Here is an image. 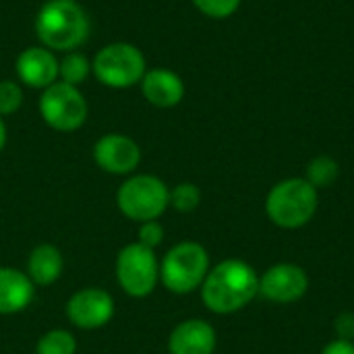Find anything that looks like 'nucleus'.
<instances>
[{"mask_svg": "<svg viewBox=\"0 0 354 354\" xmlns=\"http://www.w3.org/2000/svg\"><path fill=\"white\" fill-rule=\"evenodd\" d=\"M116 203L129 220L151 222L158 220L170 205V191L158 176L137 174L120 185Z\"/></svg>", "mask_w": 354, "mask_h": 354, "instance_id": "obj_6", "label": "nucleus"}, {"mask_svg": "<svg viewBox=\"0 0 354 354\" xmlns=\"http://www.w3.org/2000/svg\"><path fill=\"white\" fill-rule=\"evenodd\" d=\"M143 97L156 108H174L185 97L183 79L168 68H149L141 79Z\"/></svg>", "mask_w": 354, "mask_h": 354, "instance_id": "obj_14", "label": "nucleus"}, {"mask_svg": "<svg viewBox=\"0 0 354 354\" xmlns=\"http://www.w3.org/2000/svg\"><path fill=\"white\" fill-rule=\"evenodd\" d=\"M89 75H91V62L85 54L77 50L66 52V56L58 62V79L62 83L79 87Z\"/></svg>", "mask_w": 354, "mask_h": 354, "instance_id": "obj_17", "label": "nucleus"}, {"mask_svg": "<svg viewBox=\"0 0 354 354\" xmlns=\"http://www.w3.org/2000/svg\"><path fill=\"white\" fill-rule=\"evenodd\" d=\"M307 290H309L307 272L295 263L272 266L259 278V292L274 303H282V305L297 303L307 295Z\"/></svg>", "mask_w": 354, "mask_h": 354, "instance_id": "obj_9", "label": "nucleus"}, {"mask_svg": "<svg viewBox=\"0 0 354 354\" xmlns=\"http://www.w3.org/2000/svg\"><path fill=\"white\" fill-rule=\"evenodd\" d=\"M338 176H340L338 162L332 156H317L309 162L305 180L313 185L315 189H326V187H332Z\"/></svg>", "mask_w": 354, "mask_h": 354, "instance_id": "obj_18", "label": "nucleus"}, {"mask_svg": "<svg viewBox=\"0 0 354 354\" xmlns=\"http://www.w3.org/2000/svg\"><path fill=\"white\" fill-rule=\"evenodd\" d=\"M193 4L209 19H228L239 10L241 0H193Z\"/></svg>", "mask_w": 354, "mask_h": 354, "instance_id": "obj_22", "label": "nucleus"}, {"mask_svg": "<svg viewBox=\"0 0 354 354\" xmlns=\"http://www.w3.org/2000/svg\"><path fill=\"white\" fill-rule=\"evenodd\" d=\"M164 239V226L156 220L151 222H141L139 226V243L149 247V249H156Z\"/></svg>", "mask_w": 354, "mask_h": 354, "instance_id": "obj_23", "label": "nucleus"}, {"mask_svg": "<svg viewBox=\"0 0 354 354\" xmlns=\"http://www.w3.org/2000/svg\"><path fill=\"white\" fill-rule=\"evenodd\" d=\"M201 203V191L193 183H180L170 191V205L180 214H191Z\"/></svg>", "mask_w": 354, "mask_h": 354, "instance_id": "obj_20", "label": "nucleus"}, {"mask_svg": "<svg viewBox=\"0 0 354 354\" xmlns=\"http://www.w3.org/2000/svg\"><path fill=\"white\" fill-rule=\"evenodd\" d=\"M93 160L110 174H131L141 162V149L131 137L108 133L93 145Z\"/></svg>", "mask_w": 354, "mask_h": 354, "instance_id": "obj_11", "label": "nucleus"}, {"mask_svg": "<svg viewBox=\"0 0 354 354\" xmlns=\"http://www.w3.org/2000/svg\"><path fill=\"white\" fill-rule=\"evenodd\" d=\"M37 354H75L77 353V342L75 336L66 330H52L44 334L37 342Z\"/></svg>", "mask_w": 354, "mask_h": 354, "instance_id": "obj_19", "label": "nucleus"}, {"mask_svg": "<svg viewBox=\"0 0 354 354\" xmlns=\"http://www.w3.org/2000/svg\"><path fill=\"white\" fill-rule=\"evenodd\" d=\"M116 280L129 297H149L160 280V266L153 249L141 243L127 245L116 257Z\"/></svg>", "mask_w": 354, "mask_h": 354, "instance_id": "obj_8", "label": "nucleus"}, {"mask_svg": "<svg viewBox=\"0 0 354 354\" xmlns=\"http://www.w3.org/2000/svg\"><path fill=\"white\" fill-rule=\"evenodd\" d=\"M23 104V89L19 83L4 79L0 81V116H10L15 114Z\"/></svg>", "mask_w": 354, "mask_h": 354, "instance_id": "obj_21", "label": "nucleus"}, {"mask_svg": "<svg viewBox=\"0 0 354 354\" xmlns=\"http://www.w3.org/2000/svg\"><path fill=\"white\" fill-rule=\"evenodd\" d=\"M39 114L50 129L58 133H73L87 120V102L79 87L56 81L41 91Z\"/></svg>", "mask_w": 354, "mask_h": 354, "instance_id": "obj_7", "label": "nucleus"}, {"mask_svg": "<svg viewBox=\"0 0 354 354\" xmlns=\"http://www.w3.org/2000/svg\"><path fill=\"white\" fill-rule=\"evenodd\" d=\"M66 315L81 330L104 328L114 317V299L102 288H83L68 299Z\"/></svg>", "mask_w": 354, "mask_h": 354, "instance_id": "obj_10", "label": "nucleus"}, {"mask_svg": "<svg viewBox=\"0 0 354 354\" xmlns=\"http://www.w3.org/2000/svg\"><path fill=\"white\" fill-rule=\"evenodd\" d=\"M15 71L33 89H46L58 81V60L48 48H25L17 56Z\"/></svg>", "mask_w": 354, "mask_h": 354, "instance_id": "obj_12", "label": "nucleus"}, {"mask_svg": "<svg viewBox=\"0 0 354 354\" xmlns=\"http://www.w3.org/2000/svg\"><path fill=\"white\" fill-rule=\"evenodd\" d=\"M319 195L305 178H288L272 187L266 199L268 218L284 230H297L311 222L317 212Z\"/></svg>", "mask_w": 354, "mask_h": 354, "instance_id": "obj_3", "label": "nucleus"}, {"mask_svg": "<svg viewBox=\"0 0 354 354\" xmlns=\"http://www.w3.org/2000/svg\"><path fill=\"white\" fill-rule=\"evenodd\" d=\"M259 292L255 270L241 259H226L207 272L201 284L203 305L218 315H230L245 309Z\"/></svg>", "mask_w": 354, "mask_h": 354, "instance_id": "obj_1", "label": "nucleus"}, {"mask_svg": "<svg viewBox=\"0 0 354 354\" xmlns=\"http://www.w3.org/2000/svg\"><path fill=\"white\" fill-rule=\"evenodd\" d=\"M35 284L27 274L15 268H0V315H12L27 309L35 297Z\"/></svg>", "mask_w": 354, "mask_h": 354, "instance_id": "obj_15", "label": "nucleus"}, {"mask_svg": "<svg viewBox=\"0 0 354 354\" xmlns=\"http://www.w3.org/2000/svg\"><path fill=\"white\" fill-rule=\"evenodd\" d=\"M322 354H354V344L351 340H334V342H330Z\"/></svg>", "mask_w": 354, "mask_h": 354, "instance_id": "obj_25", "label": "nucleus"}, {"mask_svg": "<svg viewBox=\"0 0 354 354\" xmlns=\"http://www.w3.org/2000/svg\"><path fill=\"white\" fill-rule=\"evenodd\" d=\"M35 33L44 48L73 52L87 39L89 19L75 0H48L37 12Z\"/></svg>", "mask_w": 354, "mask_h": 354, "instance_id": "obj_2", "label": "nucleus"}, {"mask_svg": "<svg viewBox=\"0 0 354 354\" xmlns=\"http://www.w3.org/2000/svg\"><path fill=\"white\" fill-rule=\"evenodd\" d=\"M334 328H336V334L340 336V340H351L354 338V315L353 313H342L336 317L334 322Z\"/></svg>", "mask_w": 354, "mask_h": 354, "instance_id": "obj_24", "label": "nucleus"}, {"mask_svg": "<svg viewBox=\"0 0 354 354\" xmlns=\"http://www.w3.org/2000/svg\"><path fill=\"white\" fill-rule=\"evenodd\" d=\"M64 270V257L54 245H39L29 253L27 259V276L37 286L54 284Z\"/></svg>", "mask_w": 354, "mask_h": 354, "instance_id": "obj_16", "label": "nucleus"}, {"mask_svg": "<svg viewBox=\"0 0 354 354\" xmlns=\"http://www.w3.org/2000/svg\"><path fill=\"white\" fill-rule=\"evenodd\" d=\"M209 272V255L199 243H178L172 247L162 266L160 280L174 295H189L201 288Z\"/></svg>", "mask_w": 354, "mask_h": 354, "instance_id": "obj_4", "label": "nucleus"}, {"mask_svg": "<svg viewBox=\"0 0 354 354\" xmlns=\"http://www.w3.org/2000/svg\"><path fill=\"white\" fill-rule=\"evenodd\" d=\"M168 351L170 354H214L216 330L203 319H187L172 330Z\"/></svg>", "mask_w": 354, "mask_h": 354, "instance_id": "obj_13", "label": "nucleus"}, {"mask_svg": "<svg viewBox=\"0 0 354 354\" xmlns=\"http://www.w3.org/2000/svg\"><path fill=\"white\" fill-rule=\"evenodd\" d=\"M6 145V124H4V118L0 116V151L4 149Z\"/></svg>", "mask_w": 354, "mask_h": 354, "instance_id": "obj_26", "label": "nucleus"}, {"mask_svg": "<svg viewBox=\"0 0 354 354\" xmlns=\"http://www.w3.org/2000/svg\"><path fill=\"white\" fill-rule=\"evenodd\" d=\"M91 73L95 79L112 89H127L141 83L147 73L143 52L127 41L104 46L91 60Z\"/></svg>", "mask_w": 354, "mask_h": 354, "instance_id": "obj_5", "label": "nucleus"}]
</instances>
